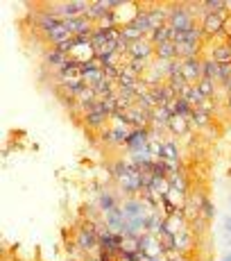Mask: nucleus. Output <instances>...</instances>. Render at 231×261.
<instances>
[{
  "mask_svg": "<svg viewBox=\"0 0 231 261\" xmlns=\"http://www.w3.org/2000/svg\"><path fill=\"white\" fill-rule=\"evenodd\" d=\"M37 23H39V28L43 30V34H46V32H50V30H52V28H57V25H62L64 21L57 16V14H52V12H41V14H39V16H37Z\"/></svg>",
  "mask_w": 231,
  "mask_h": 261,
  "instance_id": "18",
  "label": "nucleus"
},
{
  "mask_svg": "<svg viewBox=\"0 0 231 261\" xmlns=\"http://www.w3.org/2000/svg\"><path fill=\"white\" fill-rule=\"evenodd\" d=\"M182 98H184L186 102H188L193 109H195V107H202V102H204V100H207V98H204V95H202V91H199V89H197V84H195V87H188V89H186Z\"/></svg>",
  "mask_w": 231,
  "mask_h": 261,
  "instance_id": "21",
  "label": "nucleus"
},
{
  "mask_svg": "<svg viewBox=\"0 0 231 261\" xmlns=\"http://www.w3.org/2000/svg\"><path fill=\"white\" fill-rule=\"evenodd\" d=\"M129 68L140 77V73L148 68V59H132V62H129Z\"/></svg>",
  "mask_w": 231,
  "mask_h": 261,
  "instance_id": "39",
  "label": "nucleus"
},
{
  "mask_svg": "<svg viewBox=\"0 0 231 261\" xmlns=\"http://www.w3.org/2000/svg\"><path fill=\"white\" fill-rule=\"evenodd\" d=\"M168 127L172 129V134H184L186 129H188V120L182 118V116H172V120H170Z\"/></svg>",
  "mask_w": 231,
  "mask_h": 261,
  "instance_id": "36",
  "label": "nucleus"
},
{
  "mask_svg": "<svg viewBox=\"0 0 231 261\" xmlns=\"http://www.w3.org/2000/svg\"><path fill=\"white\" fill-rule=\"evenodd\" d=\"M199 53V46H193V43H177V59H195Z\"/></svg>",
  "mask_w": 231,
  "mask_h": 261,
  "instance_id": "29",
  "label": "nucleus"
},
{
  "mask_svg": "<svg viewBox=\"0 0 231 261\" xmlns=\"http://www.w3.org/2000/svg\"><path fill=\"white\" fill-rule=\"evenodd\" d=\"M134 261H152L148 252H143V250H138V252H134Z\"/></svg>",
  "mask_w": 231,
  "mask_h": 261,
  "instance_id": "41",
  "label": "nucleus"
},
{
  "mask_svg": "<svg viewBox=\"0 0 231 261\" xmlns=\"http://www.w3.org/2000/svg\"><path fill=\"white\" fill-rule=\"evenodd\" d=\"M224 32H227V37H231V16H227V21H224Z\"/></svg>",
  "mask_w": 231,
  "mask_h": 261,
  "instance_id": "43",
  "label": "nucleus"
},
{
  "mask_svg": "<svg viewBox=\"0 0 231 261\" xmlns=\"http://www.w3.org/2000/svg\"><path fill=\"white\" fill-rule=\"evenodd\" d=\"M100 209H102L104 214H109V212H113V209H118V204H115V198L111 193H109V191H104L102 195H100Z\"/></svg>",
  "mask_w": 231,
  "mask_h": 261,
  "instance_id": "35",
  "label": "nucleus"
},
{
  "mask_svg": "<svg viewBox=\"0 0 231 261\" xmlns=\"http://www.w3.org/2000/svg\"><path fill=\"white\" fill-rule=\"evenodd\" d=\"M77 248L84 252H91V250L100 248V229L91 223H84L77 229Z\"/></svg>",
  "mask_w": 231,
  "mask_h": 261,
  "instance_id": "2",
  "label": "nucleus"
},
{
  "mask_svg": "<svg viewBox=\"0 0 231 261\" xmlns=\"http://www.w3.org/2000/svg\"><path fill=\"white\" fill-rule=\"evenodd\" d=\"M229 14L222 12V14H204L202 18V30L204 34H220L224 30V21H227Z\"/></svg>",
  "mask_w": 231,
  "mask_h": 261,
  "instance_id": "6",
  "label": "nucleus"
},
{
  "mask_svg": "<svg viewBox=\"0 0 231 261\" xmlns=\"http://www.w3.org/2000/svg\"><path fill=\"white\" fill-rule=\"evenodd\" d=\"M197 89L202 91L204 98H213V93H215V82H211V80L202 77V80L197 82Z\"/></svg>",
  "mask_w": 231,
  "mask_h": 261,
  "instance_id": "37",
  "label": "nucleus"
},
{
  "mask_svg": "<svg viewBox=\"0 0 231 261\" xmlns=\"http://www.w3.org/2000/svg\"><path fill=\"white\" fill-rule=\"evenodd\" d=\"M98 102H100V98H98V93H95L91 87H86L82 93L77 95V105L84 109V114H86V112H91V109H93Z\"/></svg>",
  "mask_w": 231,
  "mask_h": 261,
  "instance_id": "17",
  "label": "nucleus"
},
{
  "mask_svg": "<svg viewBox=\"0 0 231 261\" xmlns=\"http://www.w3.org/2000/svg\"><path fill=\"white\" fill-rule=\"evenodd\" d=\"M184 80L190 84V87H195V84L202 80V62H199L197 57L195 59H186L184 62Z\"/></svg>",
  "mask_w": 231,
  "mask_h": 261,
  "instance_id": "8",
  "label": "nucleus"
},
{
  "mask_svg": "<svg viewBox=\"0 0 231 261\" xmlns=\"http://www.w3.org/2000/svg\"><path fill=\"white\" fill-rule=\"evenodd\" d=\"M132 25L148 37V34L152 32V25H150V18H148V9H138V14L132 18Z\"/></svg>",
  "mask_w": 231,
  "mask_h": 261,
  "instance_id": "24",
  "label": "nucleus"
},
{
  "mask_svg": "<svg viewBox=\"0 0 231 261\" xmlns=\"http://www.w3.org/2000/svg\"><path fill=\"white\" fill-rule=\"evenodd\" d=\"M127 55H129V59H150L154 55V43L148 37L140 39V41H134V43H129Z\"/></svg>",
  "mask_w": 231,
  "mask_h": 261,
  "instance_id": "7",
  "label": "nucleus"
},
{
  "mask_svg": "<svg viewBox=\"0 0 231 261\" xmlns=\"http://www.w3.org/2000/svg\"><path fill=\"white\" fill-rule=\"evenodd\" d=\"M190 241H193V237H190L188 229H182V232L175 234V252H184V250L190 248Z\"/></svg>",
  "mask_w": 231,
  "mask_h": 261,
  "instance_id": "30",
  "label": "nucleus"
},
{
  "mask_svg": "<svg viewBox=\"0 0 231 261\" xmlns=\"http://www.w3.org/2000/svg\"><path fill=\"white\" fill-rule=\"evenodd\" d=\"M168 25L172 30H177V32H188V30L197 28L193 21V16H190V9L184 7V5H177L175 9H170V18H168Z\"/></svg>",
  "mask_w": 231,
  "mask_h": 261,
  "instance_id": "1",
  "label": "nucleus"
},
{
  "mask_svg": "<svg viewBox=\"0 0 231 261\" xmlns=\"http://www.w3.org/2000/svg\"><path fill=\"white\" fill-rule=\"evenodd\" d=\"M107 120H109V116L98 107V105H95L91 112L84 114V123H86V127H93V129L104 127V125H107Z\"/></svg>",
  "mask_w": 231,
  "mask_h": 261,
  "instance_id": "13",
  "label": "nucleus"
},
{
  "mask_svg": "<svg viewBox=\"0 0 231 261\" xmlns=\"http://www.w3.org/2000/svg\"><path fill=\"white\" fill-rule=\"evenodd\" d=\"M168 179H170V191H177V193H182V195L186 193V177L179 170H175Z\"/></svg>",
  "mask_w": 231,
  "mask_h": 261,
  "instance_id": "33",
  "label": "nucleus"
},
{
  "mask_svg": "<svg viewBox=\"0 0 231 261\" xmlns=\"http://www.w3.org/2000/svg\"><path fill=\"white\" fill-rule=\"evenodd\" d=\"M123 191H127V193H138V191H143V177H140V168L134 166V164H129V170L123 175V177L118 179Z\"/></svg>",
  "mask_w": 231,
  "mask_h": 261,
  "instance_id": "5",
  "label": "nucleus"
},
{
  "mask_svg": "<svg viewBox=\"0 0 231 261\" xmlns=\"http://www.w3.org/2000/svg\"><path fill=\"white\" fill-rule=\"evenodd\" d=\"M202 9H204V14H222V12H227V9H224V0H204Z\"/></svg>",
  "mask_w": 231,
  "mask_h": 261,
  "instance_id": "34",
  "label": "nucleus"
},
{
  "mask_svg": "<svg viewBox=\"0 0 231 261\" xmlns=\"http://www.w3.org/2000/svg\"><path fill=\"white\" fill-rule=\"evenodd\" d=\"M202 77L211 80V82H218L220 80V64L213 59H204L202 62Z\"/></svg>",
  "mask_w": 231,
  "mask_h": 261,
  "instance_id": "22",
  "label": "nucleus"
},
{
  "mask_svg": "<svg viewBox=\"0 0 231 261\" xmlns=\"http://www.w3.org/2000/svg\"><path fill=\"white\" fill-rule=\"evenodd\" d=\"M168 107L172 109L175 116H182V118H186V120H190V116H193V107H190V105L186 102L184 98H175L172 102L168 105Z\"/></svg>",
  "mask_w": 231,
  "mask_h": 261,
  "instance_id": "19",
  "label": "nucleus"
},
{
  "mask_svg": "<svg viewBox=\"0 0 231 261\" xmlns=\"http://www.w3.org/2000/svg\"><path fill=\"white\" fill-rule=\"evenodd\" d=\"M107 216V229L113 234H120L123 237V229H125V216H123V209H113V212L104 214Z\"/></svg>",
  "mask_w": 231,
  "mask_h": 261,
  "instance_id": "15",
  "label": "nucleus"
},
{
  "mask_svg": "<svg viewBox=\"0 0 231 261\" xmlns=\"http://www.w3.org/2000/svg\"><path fill=\"white\" fill-rule=\"evenodd\" d=\"M89 7H91V3H86V0H70V3L57 5V9H52V14H57L62 21H68V18L86 16Z\"/></svg>",
  "mask_w": 231,
  "mask_h": 261,
  "instance_id": "3",
  "label": "nucleus"
},
{
  "mask_svg": "<svg viewBox=\"0 0 231 261\" xmlns=\"http://www.w3.org/2000/svg\"><path fill=\"white\" fill-rule=\"evenodd\" d=\"M46 39L52 43L54 48H57V46H62V43L70 41V39H73V34H70V30L62 23V25H57V28H52L50 32H46Z\"/></svg>",
  "mask_w": 231,
  "mask_h": 261,
  "instance_id": "12",
  "label": "nucleus"
},
{
  "mask_svg": "<svg viewBox=\"0 0 231 261\" xmlns=\"http://www.w3.org/2000/svg\"><path fill=\"white\" fill-rule=\"evenodd\" d=\"M202 214H204V218H213L215 216V209H213V202L211 200H207V198H202Z\"/></svg>",
  "mask_w": 231,
  "mask_h": 261,
  "instance_id": "40",
  "label": "nucleus"
},
{
  "mask_svg": "<svg viewBox=\"0 0 231 261\" xmlns=\"http://www.w3.org/2000/svg\"><path fill=\"white\" fill-rule=\"evenodd\" d=\"M224 9H227V14H231V0H224Z\"/></svg>",
  "mask_w": 231,
  "mask_h": 261,
  "instance_id": "44",
  "label": "nucleus"
},
{
  "mask_svg": "<svg viewBox=\"0 0 231 261\" xmlns=\"http://www.w3.org/2000/svg\"><path fill=\"white\" fill-rule=\"evenodd\" d=\"M120 37H123L127 43H134V41H140V39H145V34L140 32V30L134 28L132 23H129V25H123V28H120Z\"/></svg>",
  "mask_w": 231,
  "mask_h": 261,
  "instance_id": "26",
  "label": "nucleus"
},
{
  "mask_svg": "<svg viewBox=\"0 0 231 261\" xmlns=\"http://www.w3.org/2000/svg\"><path fill=\"white\" fill-rule=\"evenodd\" d=\"M138 250H140L138 237H123V239H120V252L134 254V252H138Z\"/></svg>",
  "mask_w": 231,
  "mask_h": 261,
  "instance_id": "32",
  "label": "nucleus"
},
{
  "mask_svg": "<svg viewBox=\"0 0 231 261\" xmlns=\"http://www.w3.org/2000/svg\"><path fill=\"white\" fill-rule=\"evenodd\" d=\"M154 55L157 59H177V43L175 41H165L154 46Z\"/></svg>",
  "mask_w": 231,
  "mask_h": 261,
  "instance_id": "20",
  "label": "nucleus"
},
{
  "mask_svg": "<svg viewBox=\"0 0 231 261\" xmlns=\"http://www.w3.org/2000/svg\"><path fill=\"white\" fill-rule=\"evenodd\" d=\"M120 234H113L109 229H100V250L104 252H111V254H118L120 252Z\"/></svg>",
  "mask_w": 231,
  "mask_h": 261,
  "instance_id": "9",
  "label": "nucleus"
},
{
  "mask_svg": "<svg viewBox=\"0 0 231 261\" xmlns=\"http://www.w3.org/2000/svg\"><path fill=\"white\" fill-rule=\"evenodd\" d=\"M213 62H218L220 66H231V48L227 43H222V46H215L213 48Z\"/></svg>",
  "mask_w": 231,
  "mask_h": 261,
  "instance_id": "23",
  "label": "nucleus"
},
{
  "mask_svg": "<svg viewBox=\"0 0 231 261\" xmlns=\"http://www.w3.org/2000/svg\"><path fill=\"white\" fill-rule=\"evenodd\" d=\"M229 112H231V95H229Z\"/></svg>",
  "mask_w": 231,
  "mask_h": 261,
  "instance_id": "47",
  "label": "nucleus"
},
{
  "mask_svg": "<svg viewBox=\"0 0 231 261\" xmlns=\"http://www.w3.org/2000/svg\"><path fill=\"white\" fill-rule=\"evenodd\" d=\"M202 109H204L207 114H211V109H213V102H211V98H207V100L202 102Z\"/></svg>",
  "mask_w": 231,
  "mask_h": 261,
  "instance_id": "42",
  "label": "nucleus"
},
{
  "mask_svg": "<svg viewBox=\"0 0 231 261\" xmlns=\"http://www.w3.org/2000/svg\"><path fill=\"white\" fill-rule=\"evenodd\" d=\"M109 12H111L109 0H95V3H91V7H89L86 18H89V21H93V23H98L100 18H104Z\"/></svg>",
  "mask_w": 231,
  "mask_h": 261,
  "instance_id": "14",
  "label": "nucleus"
},
{
  "mask_svg": "<svg viewBox=\"0 0 231 261\" xmlns=\"http://www.w3.org/2000/svg\"><path fill=\"white\" fill-rule=\"evenodd\" d=\"M152 261H163V259H161V257H154V259H152Z\"/></svg>",
  "mask_w": 231,
  "mask_h": 261,
  "instance_id": "46",
  "label": "nucleus"
},
{
  "mask_svg": "<svg viewBox=\"0 0 231 261\" xmlns=\"http://www.w3.org/2000/svg\"><path fill=\"white\" fill-rule=\"evenodd\" d=\"M148 189H152L154 193L161 195V198H163V195H168V193H170V179H168V177H157V175H154Z\"/></svg>",
  "mask_w": 231,
  "mask_h": 261,
  "instance_id": "28",
  "label": "nucleus"
},
{
  "mask_svg": "<svg viewBox=\"0 0 231 261\" xmlns=\"http://www.w3.org/2000/svg\"><path fill=\"white\" fill-rule=\"evenodd\" d=\"M148 18H150V25H152V32H154V30L168 25L170 12H165V9H161V7H152V9H148Z\"/></svg>",
  "mask_w": 231,
  "mask_h": 261,
  "instance_id": "16",
  "label": "nucleus"
},
{
  "mask_svg": "<svg viewBox=\"0 0 231 261\" xmlns=\"http://www.w3.org/2000/svg\"><path fill=\"white\" fill-rule=\"evenodd\" d=\"M66 59H68V55L59 53L57 48H52V50H50V53L46 55V64H50V66H57L59 71H62V66L66 64Z\"/></svg>",
  "mask_w": 231,
  "mask_h": 261,
  "instance_id": "31",
  "label": "nucleus"
},
{
  "mask_svg": "<svg viewBox=\"0 0 231 261\" xmlns=\"http://www.w3.org/2000/svg\"><path fill=\"white\" fill-rule=\"evenodd\" d=\"M165 162L172 166V170L177 168V162H179V152H177V145H175L172 141H163V157Z\"/></svg>",
  "mask_w": 231,
  "mask_h": 261,
  "instance_id": "25",
  "label": "nucleus"
},
{
  "mask_svg": "<svg viewBox=\"0 0 231 261\" xmlns=\"http://www.w3.org/2000/svg\"><path fill=\"white\" fill-rule=\"evenodd\" d=\"M190 118H193V123H197V125H207L209 123V114L204 112L202 107H195L193 109V116H190Z\"/></svg>",
  "mask_w": 231,
  "mask_h": 261,
  "instance_id": "38",
  "label": "nucleus"
},
{
  "mask_svg": "<svg viewBox=\"0 0 231 261\" xmlns=\"http://www.w3.org/2000/svg\"><path fill=\"white\" fill-rule=\"evenodd\" d=\"M224 261H231V252H227V254H224Z\"/></svg>",
  "mask_w": 231,
  "mask_h": 261,
  "instance_id": "45",
  "label": "nucleus"
},
{
  "mask_svg": "<svg viewBox=\"0 0 231 261\" xmlns=\"http://www.w3.org/2000/svg\"><path fill=\"white\" fill-rule=\"evenodd\" d=\"M82 80L86 87L95 89L100 82L104 80V68L102 64H98V59H91V62H84L82 64Z\"/></svg>",
  "mask_w": 231,
  "mask_h": 261,
  "instance_id": "4",
  "label": "nucleus"
},
{
  "mask_svg": "<svg viewBox=\"0 0 231 261\" xmlns=\"http://www.w3.org/2000/svg\"><path fill=\"white\" fill-rule=\"evenodd\" d=\"M170 37H172V28H170V25H165V28H159V30H154V32H150L148 39L154 43V46H159V43L170 41Z\"/></svg>",
  "mask_w": 231,
  "mask_h": 261,
  "instance_id": "27",
  "label": "nucleus"
},
{
  "mask_svg": "<svg viewBox=\"0 0 231 261\" xmlns=\"http://www.w3.org/2000/svg\"><path fill=\"white\" fill-rule=\"evenodd\" d=\"M152 91V98H154V102H157V107H168L170 102H172L177 95L172 93V89L168 87V84H159V87H152L150 89Z\"/></svg>",
  "mask_w": 231,
  "mask_h": 261,
  "instance_id": "11",
  "label": "nucleus"
},
{
  "mask_svg": "<svg viewBox=\"0 0 231 261\" xmlns=\"http://www.w3.org/2000/svg\"><path fill=\"white\" fill-rule=\"evenodd\" d=\"M150 134H152V132H148V129H134V132L129 134L127 143H125L129 148V152H136V150L148 148V145H150Z\"/></svg>",
  "mask_w": 231,
  "mask_h": 261,
  "instance_id": "10",
  "label": "nucleus"
}]
</instances>
